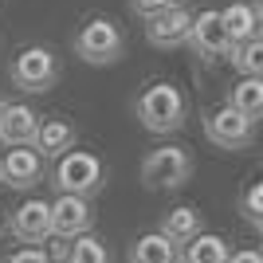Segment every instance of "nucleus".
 <instances>
[{"label":"nucleus","instance_id":"obj_9","mask_svg":"<svg viewBox=\"0 0 263 263\" xmlns=\"http://www.w3.org/2000/svg\"><path fill=\"white\" fill-rule=\"evenodd\" d=\"M40 181H44V157L35 154L32 145L4 149V157H0V185L28 193V189H35Z\"/></svg>","mask_w":263,"mask_h":263},{"label":"nucleus","instance_id":"obj_13","mask_svg":"<svg viewBox=\"0 0 263 263\" xmlns=\"http://www.w3.org/2000/svg\"><path fill=\"white\" fill-rule=\"evenodd\" d=\"M75 142H79V130L67 118H40L32 149L44 157V161H55V157H63L67 149H75Z\"/></svg>","mask_w":263,"mask_h":263},{"label":"nucleus","instance_id":"obj_18","mask_svg":"<svg viewBox=\"0 0 263 263\" xmlns=\"http://www.w3.org/2000/svg\"><path fill=\"white\" fill-rule=\"evenodd\" d=\"M228 106L240 110L243 118L259 122V114H263V79H240L228 95Z\"/></svg>","mask_w":263,"mask_h":263},{"label":"nucleus","instance_id":"obj_17","mask_svg":"<svg viewBox=\"0 0 263 263\" xmlns=\"http://www.w3.org/2000/svg\"><path fill=\"white\" fill-rule=\"evenodd\" d=\"M126 263H177V248L165 240L161 232H145L130 243Z\"/></svg>","mask_w":263,"mask_h":263},{"label":"nucleus","instance_id":"obj_19","mask_svg":"<svg viewBox=\"0 0 263 263\" xmlns=\"http://www.w3.org/2000/svg\"><path fill=\"white\" fill-rule=\"evenodd\" d=\"M228 59L240 71V79H263V35L243 40V44H232Z\"/></svg>","mask_w":263,"mask_h":263},{"label":"nucleus","instance_id":"obj_25","mask_svg":"<svg viewBox=\"0 0 263 263\" xmlns=\"http://www.w3.org/2000/svg\"><path fill=\"white\" fill-rule=\"evenodd\" d=\"M0 236H4V212H0Z\"/></svg>","mask_w":263,"mask_h":263},{"label":"nucleus","instance_id":"obj_24","mask_svg":"<svg viewBox=\"0 0 263 263\" xmlns=\"http://www.w3.org/2000/svg\"><path fill=\"white\" fill-rule=\"evenodd\" d=\"M228 263H263V255L255 252V248H240V252H232Z\"/></svg>","mask_w":263,"mask_h":263},{"label":"nucleus","instance_id":"obj_2","mask_svg":"<svg viewBox=\"0 0 263 263\" xmlns=\"http://www.w3.org/2000/svg\"><path fill=\"white\" fill-rule=\"evenodd\" d=\"M51 185L59 193H71V197H95L106 185V165H102L99 154L90 149H67L63 157H55L51 169Z\"/></svg>","mask_w":263,"mask_h":263},{"label":"nucleus","instance_id":"obj_8","mask_svg":"<svg viewBox=\"0 0 263 263\" xmlns=\"http://www.w3.org/2000/svg\"><path fill=\"white\" fill-rule=\"evenodd\" d=\"M95 228V209H90L87 197H71V193H59L51 200V236L59 240H79Z\"/></svg>","mask_w":263,"mask_h":263},{"label":"nucleus","instance_id":"obj_26","mask_svg":"<svg viewBox=\"0 0 263 263\" xmlns=\"http://www.w3.org/2000/svg\"><path fill=\"white\" fill-rule=\"evenodd\" d=\"M0 114H4V99H0Z\"/></svg>","mask_w":263,"mask_h":263},{"label":"nucleus","instance_id":"obj_16","mask_svg":"<svg viewBox=\"0 0 263 263\" xmlns=\"http://www.w3.org/2000/svg\"><path fill=\"white\" fill-rule=\"evenodd\" d=\"M228 240L216 232H197L189 243L177 248V263H228Z\"/></svg>","mask_w":263,"mask_h":263},{"label":"nucleus","instance_id":"obj_20","mask_svg":"<svg viewBox=\"0 0 263 263\" xmlns=\"http://www.w3.org/2000/svg\"><path fill=\"white\" fill-rule=\"evenodd\" d=\"M63 263H114L106 252V243L95 236V232H87V236H79V240H71V248H67V259Z\"/></svg>","mask_w":263,"mask_h":263},{"label":"nucleus","instance_id":"obj_4","mask_svg":"<svg viewBox=\"0 0 263 263\" xmlns=\"http://www.w3.org/2000/svg\"><path fill=\"white\" fill-rule=\"evenodd\" d=\"M122 51H126V32H122L118 20H110V16H90L75 32V55L90 67L118 63Z\"/></svg>","mask_w":263,"mask_h":263},{"label":"nucleus","instance_id":"obj_5","mask_svg":"<svg viewBox=\"0 0 263 263\" xmlns=\"http://www.w3.org/2000/svg\"><path fill=\"white\" fill-rule=\"evenodd\" d=\"M189 177H193V154L185 145H157L142 161L145 189H181Z\"/></svg>","mask_w":263,"mask_h":263},{"label":"nucleus","instance_id":"obj_21","mask_svg":"<svg viewBox=\"0 0 263 263\" xmlns=\"http://www.w3.org/2000/svg\"><path fill=\"white\" fill-rule=\"evenodd\" d=\"M240 212H243V220H248V228L263 232V181H252V185L243 189Z\"/></svg>","mask_w":263,"mask_h":263},{"label":"nucleus","instance_id":"obj_3","mask_svg":"<svg viewBox=\"0 0 263 263\" xmlns=\"http://www.w3.org/2000/svg\"><path fill=\"white\" fill-rule=\"evenodd\" d=\"M59 55L44 44H32V47H20L8 63V79L12 87L24 90V95H47V90L59 83Z\"/></svg>","mask_w":263,"mask_h":263},{"label":"nucleus","instance_id":"obj_6","mask_svg":"<svg viewBox=\"0 0 263 263\" xmlns=\"http://www.w3.org/2000/svg\"><path fill=\"white\" fill-rule=\"evenodd\" d=\"M204 138H209L216 149H228V154H240L255 142V122L243 118L240 110H232L228 102L204 114Z\"/></svg>","mask_w":263,"mask_h":263},{"label":"nucleus","instance_id":"obj_23","mask_svg":"<svg viewBox=\"0 0 263 263\" xmlns=\"http://www.w3.org/2000/svg\"><path fill=\"white\" fill-rule=\"evenodd\" d=\"M4 263H47L44 248H20V252H12Z\"/></svg>","mask_w":263,"mask_h":263},{"label":"nucleus","instance_id":"obj_7","mask_svg":"<svg viewBox=\"0 0 263 263\" xmlns=\"http://www.w3.org/2000/svg\"><path fill=\"white\" fill-rule=\"evenodd\" d=\"M185 47L197 55V59H204V63H220V59H228L232 44H228V35H224V28H220V12L216 8L193 12Z\"/></svg>","mask_w":263,"mask_h":263},{"label":"nucleus","instance_id":"obj_10","mask_svg":"<svg viewBox=\"0 0 263 263\" xmlns=\"http://www.w3.org/2000/svg\"><path fill=\"white\" fill-rule=\"evenodd\" d=\"M12 236L28 248L51 240V200L44 197H28L20 209L12 212Z\"/></svg>","mask_w":263,"mask_h":263},{"label":"nucleus","instance_id":"obj_12","mask_svg":"<svg viewBox=\"0 0 263 263\" xmlns=\"http://www.w3.org/2000/svg\"><path fill=\"white\" fill-rule=\"evenodd\" d=\"M35 130H40V110L32 102H4V114H0V145L4 149L32 145Z\"/></svg>","mask_w":263,"mask_h":263},{"label":"nucleus","instance_id":"obj_15","mask_svg":"<svg viewBox=\"0 0 263 263\" xmlns=\"http://www.w3.org/2000/svg\"><path fill=\"white\" fill-rule=\"evenodd\" d=\"M157 232H161L173 248H181V243H189L197 232H204V216H200L193 204H177V209H169L161 216V228Z\"/></svg>","mask_w":263,"mask_h":263},{"label":"nucleus","instance_id":"obj_11","mask_svg":"<svg viewBox=\"0 0 263 263\" xmlns=\"http://www.w3.org/2000/svg\"><path fill=\"white\" fill-rule=\"evenodd\" d=\"M189 24H193V8H189V4H177V8H169V12H161V16H149V20H145V40H149L157 51L185 47Z\"/></svg>","mask_w":263,"mask_h":263},{"label":"nucleus","instance_id":"obj_22","mask_svg":"<svg viewBox=\"0 0 263 263\" xmlns=\"http://www.w3.org/2000/svg\"><path fill=\"white\" fill-rule=\"evenodd\" d=\"M181 0H130V8L142 16V20H149V16H161V12H169V8H177Z\"/></svg>","mask_w":263,"mask_h":263},{"label":"nucleus","instance_id":"obj_1","mask_svg":"<svg viewBox=\"0 0 263 263\" xmlns=\"http://www.w3.org/2000/svg\"><path fill=\"white\" fill-rule=\"evenodd\" d=\"M134 114H138V122H142L149 134H157V138H161V134H177L189 118V99L177 83L157 79V83H149V87L138 95Z\"/></svg>","mask_w":263,"mask_h":263},{"label":"nucleus","instance_id":"obj_14","mask_svg":"<svg viewBox=\"0 0 263 263\" xmlns=\"http://www.w3.org/2000/svg\"><path fill=\"white\" fill-rule=\"evenodd\" d=\"M220 12V28L228 35V44H243V40H255L259 35V24H263V12L255 0H236L228 8H216Z\"/></svg>","mask_w":263,"mask_h":263}]
</instances>
